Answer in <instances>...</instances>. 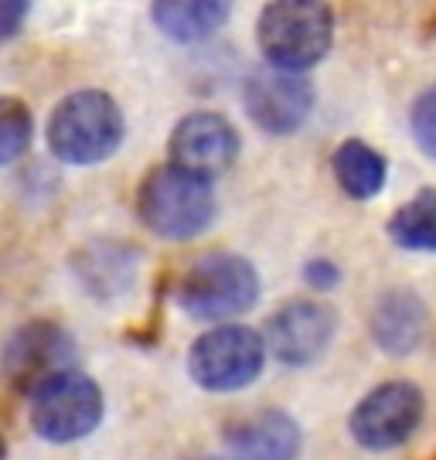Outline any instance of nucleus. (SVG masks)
<instances>
[{"label": "nucleus", "mask_w": 436, "mask_h": 460, "mask_svg": "<svg viewBox=\"0 0 436 460\" xmlns=\"http://www.w3.org/2000/svg\"><path fill=\"white\" fill-rule=\"evenodd\" d=\"M304 277H307V283L314 287V290H331V287L341 279V273H338V266L334 263H327V260H314V263H307Z\"/></svg>", "instance_id": "20"}, {"label": "nucleus", "mask_w": 436, "mask_h": 460, "mask_svg": "<svg viewBox=\"0 0 436 460\" xmlns=\"http://www.w3.org/2000/svg\"><path fill=\"white\" fill-rule=\"evenodd\" d=\"M31 429L49 444H76L102 420V389L76 368H58L31 393Z\"/></svg>", "instance_id": "5"}, {"label": "nucleus", "mask_w": 436, "mask_h": 460, "mask_svg": "<svg viewBox=\"0 0 436 460\" xmlns=\"http://www.w3.org/2000/svg\"><path fill=\"white\" fill-rule=\"evenodd\" d=\"M426 324L430 314L426 304L413 290H388L375 300L372 317H369V331H372L375 345L386 355H413L426 338Z\"/></svg>", "instance_id": "12"}, {"label": "nucleus", "mask_w": 436, "mask_h": 460, "mask_svg": "<svg viewBox=\"0 0 436 460\" xmlns=\"http://www.w3.org/2000/svg\"><path fill=\"white\" fill-rule=\"evenodd\" d=\"M24 14H28V0H0V38L17 34Z\"/></svg>", "instance_id": "19"}, {"label": "nucleus", "mask_w": 436, "mask_h": 460, "mask_svg": "<svg viewBox=\"0 0 436 460\" xmlns=\"http://www.w3.org/2000/svg\"><path fill=\"white\" fill-rule=\"evenodd\" d=\"M243 102L259 130L273 133V137H290L307 123L314 110V85L304 72L266 62L245 79Z\"/></svg>", "instance_id": "8"}, {"label": "nucleus", "mask_w": 436, "mask_h": 460, "mask_svg": "<svg viewBox=\"0 0 436 460\" xmlns=\"http://www.w3.org/2000/svg\"><path fill=\"white\" fill-rule=\"evenodd\" d=\"M123 110L110 93L82 89L65 96L49 119V147L62 164H102L123 144Z\"/></svg>", "instance_id": "1"}, {"label": "nucleus", "mask_w": 436, "mask_h": 460, "mask_svg": "<svg viewBox=\"0 0 436 460\" xmlns=\"http://www.w3.org/2000/svg\"><path fill=\"white\" fill-rule=\"evenodd\" d=\"M262 365L266 341L245 324H218L205 331L188 351V376L205 393H239L256 382Z\"/></svg>", "instance_id": "6"}, {"label": "nucleus", "mask_w": 436, "mask_h": 460, "mask_svg": "<svg viewBox=\"0 0 436 460\" xmlns=\"http://www.w3.org/2000/svg\"><path fill=\"white\" fill-rule=\"evenodd\" d=\"M331 167H334V181L341 184V191L348 198H355V201H369V198H375L386 188V157L375 147H369L365 140H344L334 150Z\"/></svg>", "instance_id": "15"}, {"label": "nucleus", "mask_w": 436, "mask_h": 460, "mask_svg": "<svg viewBox=\"0 0 436 460\" xmlns=\"http://www.w3.org/2000/svg\"><path fill=\"white\" fill-rule=\"evenodd\" d=\"M137 215L147 229L161 239H171V243L194 239L209 229L215 218L211 178H201L178 164L157 167L140 184Z\"/></svg>", "instance_id": "3"}, {"label": "nucleus", "mask_w": 436, "mask_h": 460, "mask_svg": "<svg viewBox=\"0 0 436 460\" xmlns=\"http://www.w3.org/2000/svg\"><path fill=\"white\" fill-rule=\"evenodd\" d=\"M31 110L21 99L0 96V167L17 161L31 144Z\"/></svg>", "instance_id": "17"}, {"label": "nucleus", "mask_w": 436, "mask_h": 460, "mask_svg": "<svg viewBox=\"0 0 436 460\" xmlns=\"http://www.w3.org/2000/svg\"><path fill=\"white\" fill-rule=\"evenodd\" d=\"M409 130H413L416 147L436 161V85L416 96L413 110H409Z\"/></svg>", "instance_id": "18"}, {"label": "nucleus", "mask_w": 436, "mask_h": 460, "mask_svg": "<svg viewBox=\"0 0 436 460\" xmlns=\"http://www.w3.org/2000/svg\"><path fill=\"white\" fill-rule=\"evenodd\" d=\"M388 239L409 252H436V188H423L388 218Z\"/></svg>", "instance_id": "16"}, {"label": "nucleus", "mask_w": 436, "mask_h": 460, "mask_svg": "<svg viewBox=\"0 0 436 460\" xmlns=\"http://www.w3.org/2000/svg\"><path fill=\"white\" fill-rule=\"evenodd\" d=\"M226 447L239 457H297L300 454V427L287 412L266 410L228 427Z\"/></svg>", "instance_id": "13"}, {"label": "nucleus", "mask_w": 436, "mask_h": 460, "mask_svg": "<svg viewBox=\"0 0 436 460\" xmlns=\"http://www.w3.org/2000/svg\"><path fill=\"white\" fill-rule=\"evenodd\" d=\"M4 454H7V444H4V440H0V457H4Z\"/></svg>", "instance_id": "21"}, {"label": "nucleus", "mask_w": 436, "mask_h": 460, "mask_svg": "<svg viewBox=\"0 0 436 460\" xmlns=\"http://www.w3.org/2000/svg\"><path fill=\"white\" fill-rule=\"evenodd\" d=\"M256 266L236 252H209L181 277L178 304L194 321H232L256 307Z\"/></svg>", "instance_id": "4"}, {"label": "nucleus", "mask_w": 436, "mask_h": 460, "mask_svg": "<svg viewBox=\"0 0 436 460\" xmlns=\"http://www.w3.org/2000/svg\"><path fill=\"white\" fill-rule=\"evenodd\" d=\"M426 399L413 382H386L358 402L348 416V429L365 450H396L423 423Z\"/></svg>", "instance_id": "7"}, {"label": "nucleus", "mask_w": 436, "mask_h": 460, "mask_svg": "<svg viewBox=\"0 0 436 460\" xmlns=\"http://www.w3.org/2000/svg\"><path fill=\"white\" fill-rule=\"evenodd\" d=\"M72 338L51 321H34L21 328L11 338L4 351V376L17 393H31L41 378H49L58 368H68L72 362Z\"/></svg>", "instance_id": "11"}, {"label": "nucleus", "mask_w": 436, "mask_h": 460, "mask_svg": "<svg viewBox=\"0 0 436 460\" xmlns=\"http://www.w3.org/2000/svg\"><path fill=\"white\" fill-rule=\"evenodd\" d=\"M338 334V311L324 300H293L270 317L266 324V351L276 362L304 368L314 365L331 348Z\"/></svg>", "instance_id": "9"}, {"label": "nucleus", "mask_w": 436, "mask_h": 460, "mask_svg": "<svg viewBox=\"0 0 436 460\" xmlns=\"http://www.w3.org/2000/svg\"><path fill=\"white\" fill-rule=\"evenodd\" d=\"M232 14V0H150V17L171 41L194 45L218 31Z\"/></svg>", "instance_id": "14"}, {"label": "nucleus", "mask_w": 436, "mask_h": 460, "mask_svg": "<svg viewBox=\"0 0 436 460\" xmlns=\"http://www.w3.org/2000/svg\"><path fill=\"white\" fill-rule=\"evenodd\" d=\"M256 38L270 66L307 72L334 45V11L327 0H270L259 14Z\"/></svg>", "instance_id": "2"}, {"label": "nucleus", "mask_w": 436, "mask_h": 460, "mask_svg": "<svg viewBox=\"0 0 436 460\" xmlns=\"http://www.w3.org/2000/svg\"><path fill=\"white\" fill-rule=\"evenodd\" d=\"M239 130L222 113H191L178 119L171 133V164L194 171L201 178H218L239 157Z\"/></svg>", "instance_id": "10"}]
</instances>
